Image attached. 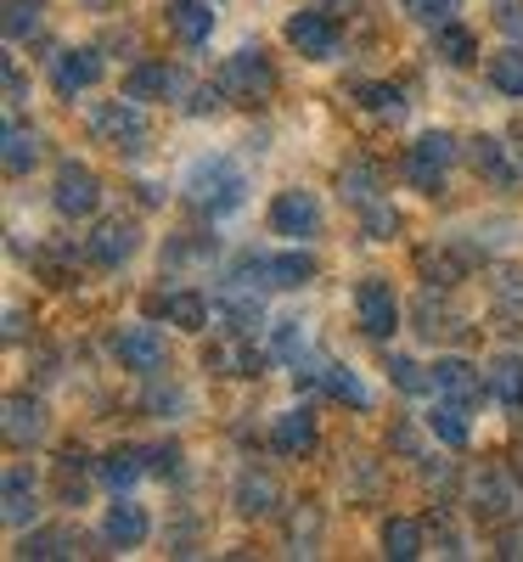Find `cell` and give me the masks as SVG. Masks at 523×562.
<instances>
[{
    "label": "cell",
    "instance_id": "18",
    "mask_svg": "<svg viewBox=\"0 0 523 562\" xmlns=\"http://www.w3.org/2000/svg\"><path fill=\"white\" fill-rule=\"evenodd\" d=\"M0 428H7V445L12 450H40L52 439V405L40 394H7V416H0Z\"/></svg>",
    "mask_w": 523,
    "mask_h": 562
},
{
    "label": "cell",
    "instance_id": "17",
    "mask_svg": "<svg viewBox=\"0 0 523 562\" xmlns=\"http://www.w3.org/2000/svg\"><path fill=\"white\" fill-rule=\"evenodd\" d=\"M231 506H236V518H248V524L276 518V512H281V484H276L270 467H259V461L236 467V479H231Z\"/></svg>",
    "mask_w": 523,
    "mask_h": 562
},
{
    "label": "cell",
    "instance_id": "7",
    "mask_svg": "<svg viewBox=\"0 0 523 562\" xmlns=\"http://www.w3.org/2000/svg\"><path fill=\"white\" fill-rule=\"evenodd\" d=\"M214 79H220V90L236 102V108H259V102H270L276 97V63L265 57V52H254V45H243V52H231L220 68H214Z\"/></svg>",
    "mask_w": 523,
    "mask_h": 562
},
{
    "label": "cell",
    "instance_id": "49",
    "mask_svg": "<svg viewBox=\"0 0 523 562\" xmlns=\"http://www.w3.org/2000/svg\"><path fill=\"white\" fill-rule=\"evenodd\" d=\"M315 7H326L332 18H344V12H355V7H366V0H315Z\"/></svg>",
    "mask_w": 523,
    "mask_h": 562
},
{
    "label": "cell",
    "instance_id": "3",
    "mask_svg": "<svg viewBox=\"0 0 523 562\" xmlns=\"http://www.w3.org/2000/svg\"><path fill=\"white\" fill-rule=\"evenodd\" d=\"M461 158H467V153H461V140H456L450 130H422L411 147H405V158H400V180L411 186V192H422V198H439L445 180H450V169H456Z\"/></svg>",
    "mask_w": 523,
    "mask_h": 562
},
{
    "label": "cell",
    "instance_id": "39",
    "mask_svg": "<svg viewBox=\"0 0 523 562\" xmlns=\"http://www.w3.org/2000/svg\"><path fill=\"white\" fill-rule=\"evenodd\" d=\"M400 7H405V18H411V23H422V29H445V23H456V18H461L467 0H400Z\"/></svg>",
    "mask_w": 523,
    "mask_h": 562
},
{
    "label": "cell",
    "instance_id": "48",
    "mask_svg": "<svg viewBox=\"0 0 523 562\" xmlns=\"http://www.w3.org/2000/svg\"><path fill=\"white\" fill-rule=\"evenodd\" d=\"M147 405H153V411H180V405H186V400H180V394H175V389H169V394H164V389H158V394H153V400H147Z\"/></svg>",
    "mask_w": 523,
    "mask_h": 562
},
{
    "label": "cell",
    "instance_id": "10",
    "mask_svg": "<svg viewBox=\"0 0 523 562\" xmlns=\"http://www.w3.org/2000/svg\"><path fill=\"white\" fill-rule=\"evenodd\" d=\"M45 79H52V90L63 102H85L90 90L108 79V57L97 52V45H63V52L52 57V68H45Z\"/></svg>",
    "mask_w": 523,
    "mask_h": 562
},
{
    "label": "cell",
    "instance_id": "19",
    "mask_svg": "<svg viewBox=\"0 0 523 562\" xmlns=\"http://www.w3.org/2000/svg\"><path fill=\"white\" fill-rule=\"evenodd\" d=\"M147 315L175 326V333H209L214 321V299L198 293V288H169V293H153L147 299Z\"/></svg>",
    "mask_w": 523,
    "mask_h": 562
},
{
    "label": "cell",
    "instance_id": "43",
    "mask_svg": "<svg viewBox=\"0 0 523 562\" xmlns=\"http://www.w3.org/2000/svg\"><path fill=\"white\" fill-rule=\"evenodd\" d=\"M360 231H366L371 243H389L394 231H400V209H394L389 198H383V203H371V209H360Z\"/></svg>",
    "mask_w": 523,
    "mask_h": 562
},
{
    "label": "cell",
    "instance_id": "37",
    "mask_svg": "<svg viewBox=\"0 0 523 562\" xmlns=\"http://www.w3.org/2000/svg\"><path fill=\"white\" fill-rule=\"evenodd\" d=\"M355 102L366 113H377V119H400L405 113V90L389 85V79H366V85H355Z\"/></svg>",
    "mask_w": 523,
    "mask_h": 562
},
{
    "label": "cell",
    "instance_id": "32",
    "mask_svg": "<svg viewBox=\"0 0 523 562\" xmlns=\"http://www.w3.org/2000/svg\"><path fill=\"white\" fill-rule=\"evenodd\" d=\"M79 551H85L79 529H45V524H34L18 540V557H79Z\"/></svg>",
    "mask_w": 523,
    "mask_h": 562
},
{
    "label": "cell",
    "instance_id": "41",
    "mask_svg": "<svg viewBox=\"0 0 523 562\" xmlns=\"http://www.w3.org/2000/svg\"><path fill=\"white\" fill-rule=\"evenodd\" d=\"M490 293H496V310H501V315L523 321V270H496Z\"/></svg>",
    "mask_w": 523,
    "mask_h": 562
},
{
    "label": "cell",
    "instance_id": "4",
    "mask_svg": "<svg viewBox=\"0 0 523 562\" xmlns=\"http://www.w3.org/2000/svg\"><path fill=\"white\" fill-rule=\"evenodd\" d=\"M315 270H321L315 254L288 248V254H248L225 281H243V288H254V293H293V288H310Z\"/></svg>",
    "mask_w": 523,
    "mask_h": 562
},
{
    "label": "cell",
    "instance_id": "31",
    "mask_svg": "<svg viewBox=\"0 0 523 562\" xmlns=\"http://www.w3.org/2000/svg\"><path fill=\"white\" fill-rule=\"evenodd\" d=\"M321 394H326V400H338V405H355V411H371V383L360 378L355 366H344V360H326V371H321Z\"/></svg>",
    "mask_w": 523,
    "mask_h": 562
},
{
    "label": "cell",
    "instance_id": "23",
    "mask_svg": "<svg viewBox=\"0 0 523 562\" xmlns=\"http://www.w3.org/2000/svg\"><path fill=\"white\" fill-rule=\"evenodd\" d=\"M434 394H450V400H467V405L490 400L485 366H472L467 355H439V360H434Z\"/></svg>",
    "mask_w": 523,
    "mask_h": 562
},
{
    "label": "cell",
    "instance_id": "30",
    "mask_svg": "<svg viewBox=\"0 0 523 562\" xmlns=\"http://www.w3.org/2000/svg\"><path fill=\"white\" fill-rule=\"evenodd\" d=\"M203 360H209V371H220V378H259L265 371V355L248 338H236V333H231V344H214Z\"/></svg>",
    "mask_w": 523,
    "mask_h": 562
},
{
    "label": "cell",
    "instance_id": "40",
    "mask_svg": "<svg viewBox=\"0 0 523 562\" xmlns=\"http://www.w3.org/2000/svg\"><path fill=\"white\" fill-rule=\"evenodd\" d=\"M45 23V0H7V40H34Z\"/></svg>",
    "mask_w": 523,
    "mask_h": 562
},
{
    "label": "cell",
    "instance_id": "5",
    "mask_svg": "<svg viewBox=\"0 0 523 562\" xmlns=\"http://www.w3.org/2000/svg\"><path fill=\"white\" fill-rule=\"evenodd\" d=\"M108 355H113L119 371H130V378H164V366H169V338H164V326L147 315V321L119 326V333L108 338Z\"/></svg>",
    "mask_w": 523,
    "mask_h": 562
},
{
    "label": "cell",
    "instance_id": "38",
    "mask_svg": "<svg viewBox=\"0 0 523 562\" xmlns=\"http://www.w3.org/2000/svg\"><path fill=\"white\" fill-rule=\"evenodd\" d=\"M389 383L400 394H434V366H422L411 355H389Z\"/></svg>",
    "mask_w": 523,
    "mask_h": 562
},
{
    "label": "cell",
    "instance_id": "33",
    "mask_svg": "<svg viewBox=\"0 0 523 562\" xmlns=\"http://www.w3.org/2000/svg\"><path fill=\"white\" fill-rule=\"evenodd\" d=\"M434 52H439L445 68H472V63H485V57H479V34H472L461 18L445 23V29H434Z\"/></svg>",
    "mask_w": 523,
    "mask_h": 562
},
{
    "label": "cell",
    "instance_id": "44",
    "mask_svg": "<svg viewBox=\"0 0 523 562\" xmlns=\"http://www.w3.org/2000/svg\"><path fill=\"white\" fill-rule=\"evenodd\" d=\"M175 265H198V259H214V237H203V231H186V237L169 243Z\"/></svg>",
    "mask_w": 523,
    "mask_h": 562
},
{
    "label": "cell",
    "instance_id": "6",
    "mask_svg": "<svg viewBox=\"0 0 523 562\" xmlns=\"http://www.w3.org/2000/svg\"><path fill=\"white\" fill-rule=\"evenodd\" d=\"M265 225L281 243H315L326 231V203H321V192H310V186H288V192L270 198Z\"/></svg>",
    "mask_w": 523,
    "mask_h": 562
},
{
    "label": "cell",
    "instance_id": "45",
    "mask_svg": "<svg viewBox=\"0 0 523 562\" xmlns=\"http://www.w3.org/2000/svg\"><path fill=\"white\" fill-rule=\"evenodd\" d=\"M490 7H496V29L507 40H523V0H490Z\"/></svg>",
    "mask_w": 523,
    "mask_h": 562
},
{
    "label": "cell",
    "instance_id": "12",
    "mask_svg": "<svg viewBox=\"0 0 523 562\" xmlns=\"http://www.w3.org/2000/svg\"><path fill=\"white\" fill-rule=\"evenodd\" d=\"M467 501H472V518H485V524H512V512L523 506L518 467H485V473H472Z\"/></svg>",
    "mask_w": 523,
    "mask_h": 562
},
{
    "label": "cell",
    "instance_id": "9",
    "mask_svg": "<svg viewBox=\"0 0 523 562\" xmlns=\"http://www.w3.org/2000/svg\"><path fill=\"white\" fill-rule=\"evenodd\" d=\"M102 175L90 169V164H79V158H63L57 164V180H52V209L63 214V220H97V209H102Z\"/></svg>",
    "mask_w": 523,
    "mask_h": 562
},
{
    "label": "cell",
    "instance_id": "11",
    "mask_svg": "<svg viewBox=\"0 0 523 562\" xmlns=\"http://www.w3.org/2000/svg\"><path fill=\"white\" fill-rule=\"evenodd\" d=\"M400 321H405V304H400V293H394V281L389 276H366L360 288H355V326L366 338H394L400 333Z\"/></svg>",
    "mask_w": 523,
    "mask_h": 562
},
{
    "label": "cell",
    "instance_id": "24",
    "mask_svg": "<svg viewBox=\"0 0 523 562\" xmlns=\"http://www.w3.org/2000/svg\"><path fill=\"white\" fill-rule=\"evenodd\" d=\"M0 140H7V147H0V158H7V175L12 180H23V175H34L40 169V158H45V130H34L29 119H7V135H0Z\"/></svg>",
    "mask_w": 523,
    "mask_h": 562
},
{
    "label": "cell",
    "instance_id": "51",
    "mask_svg": "<svg viewBox=\"0 0 523 562\" xmlns=\"http://www.w3.org/2000/svg\"><path fill=\"white\" fill-rule=\"evenodd\" d=\"M518 484H523V456H518Z\"/></svg>",
    "mask_w": 523,
    "mask_h": 562
},
{
    "label": "cell",
    "instance_id": "28",
    "mask_svg": "<svg viewBox=\"0 0 523 562\" xmlns=\"http://www.w3.org/2000/svg\"><path fill=\"white\" fill-rule=\"evenodd\" d=\"M485 389L501 411H523V355H490L485 360Z\"/></svg>",
    "mask_w": 523,
    "mask_h": 562
},
{
    "label": "cell",
    "instance_id": "35",
    "mask_svg": "<svg viewBox=\"0 0 523 562\" xmlns=\"http://www.w3.org/2000/svg\"><path fill=\"white\" fill-rule=\"evenodd\" d=\"M427 551V524L422 518H383V557L416 562Z\"/></svg>",
    "mask_w": 523,
    "mask_h": 562
},
{
    "label": "cell",
    "instance_id": "1",
    "mask_svg": "<svg viewBox=\"0 0 523 562\" xmlns=\"http://www.w3.org/2000/svg\"><path fill=\"white\" fill-rule=\"evenodd\" d=\"M180 198L192 203L203 220H225L248 203V169L231 153H203L192 158V169L180 175Z\"/></svg>",
    "mask_w": 523,
    "mask_h": 562
},
{
    "label": "cell",
    "instance_id": "14",
    "mask_svg": "<svg viewBox=\"0 0 523 562\" xmlns=\"http://www.w3.org/2000/svg\"><path fill=\"white\" fill-rule=\"evenodd\" d=\"M461 153H467V169L479 175L490 192H512V186H523L518 147H507L501 135H467V140H461Z\"/></svg>",
    "mask_w": 523,
    "mask_h": 562
},
{
    "label": "cell",
    "instance_id": "25",
    "mask_svg": "<svg viewBox=\"0 0 523 562\" xmlns=\"http://www.w3.org/2000/svg\"><path fill=\"white\" fill-rule=\"evenodd\" d=\"M315 445H321V422H315L310 405H293V411H281V416L270 422V450H281V456H310Z\"/></svg>",
    "mask_w": 523,
    "mask_h": 562
},
{
    "label": "cell",
    "instance_id": "13",
    "mask_svg": "<svg viewBox=\"0 0 523 562\" xmlns=\"http://www.w3.org/2000/svg\"><path fill=\"white\" fill-rule=\"evenodd\" d=\"M40 512H45V484L29 461H12L7 467V479H0V518H7L12 535L34 529L40 524Z\"/></svg>",
    "mask_w": 523,
    "mask_h": 562
},
{
    "label": "cell",
    "instance_id": "16",
    "mask_svg": "<svg viewBox=\"0 0 523 562\" xmlns=\"http://www.w3.org/2000/svg\"><path fill=\"white\" fill-rule=\"evenodd\" d=\"M141 254V220L130 214H113V220H97L85 237V259L97 270H124L130 259Z\"/></svg>",
    "mask_w": 523,
    "mask_h": 562
},
{
    "label": "cell",
    "instance_id": "26",
    "mask_svg": "<svg viewBox=\"0 0 523 562\" xmlns=\"http://www.w3.org/2000/svg\"><path fill=\"white\" fill-rule=\"evenodd\" d=\"M153 473V461H147V445H113L102 461H97V479H102V490H113V495H124V490H135L141 479Z\"/></svg>",
    "mask_w": 523,
    "mask_h": 562
},
{
    "label": "cell",
    "instance_id": "50",
    "mask_svg": "<svg viewBox=\"0 0 523 562\" xmlns=\"http://www.w3.org/2000/svg\"><path fill=\"white\" fill-rule=\"evenodd\" d=\"M85 7H97V12H108V7H113V0H85Z\"/></svg>",
    "mask_w": 523,
    "mask_h": 562
},
{
    "label": "cell",
    "instance_id": "36",
    "mask_svg": "<svg viewBox=\"0 0 523 562\" xmlns=\"http://www.w3.org/2000/svg\"><path fill=\"white\" fill-rule=\"evenodd\" d=\"M270 355H276V360H288V366H299V360L310 355V326H304L299 315L270 321Z\"/></svg>",
    "mask_w": 523,
    "mask_h": 562
},
{
    "label": "cell",
    "instance_id": "34",
    "mask_svg": "<svg viewBox=\"0 0 523 562\" xmlns=\"http://www.w3.org/2000/svg\"><path fill=\"white\" fill-rule=\"evenodd\" d=\"M461 265H467V248H461V243L422 248V254H416V270H422L427 288H456V281H461Z\"/></svg>",
    "mask_w": 523,
    "mask_h": 562
},
{
    "label": "cell",
    "instance_id": "15",
    "mask_svg": "<svg viewBox=\"0 0 523 562\" xmlns=\"http://www.w3.org/2000/svg\"><path fill=\"white\" fill-rule=\"evenodd\" d=\"M124 97H135V102H180V97H192V79H186V68L180 63H169V57H141L130 74H124Z\"/></svg>",
    "mask_w": 523,
    "mask_h": 562
},
{
    "label": "cell",
    "instance_id": "27",
    "mask_svg": "<svg viewBox=\"0 0 523 562\" xmlns=\"http://www.w3.org/2000/svg\"><path fill=\"white\" fill-rule=\"evenodd\" d=\"M338 198L360 214V209H371V203H383V198H389V180H383V169H377V164L355 158V164L338 169Z\"/></svg>",
    "mask_w": 523,
    "mask_h": 562
},
{
    "label": "cell",
    "instance_id": "21",
    "mask_svg": "<svg viewBox=\"0 0 523 562\" xmlns=\"http://www.w3.org/2000/svg\"><path fill=\"white\" fill-rule=\"evenodd\" d=\"M214 7L209 0H169L164 7V29H169V40L175 45H186V52H203V45L214 40Z\"/></svg>",
    "mask_w": 523,
    "mask_h": 562
},
{
    "label": "cell",
    "instance_id": "42",
    "mask_svg": "<svg viewBox=\"0 0 523 562\" xmlns=\"http://www.w3.org/2000/svg\"><path fill=\"white\" fill-rule=\"evenodd\" d=\"M79 461H85V456H74V450L57 461V501H63V506H85V467H79Z\"/></svg>",
    "mask_w": 523,
    "mask_h": 562
},
{
    "label": "cell",
    "instance_id": "20",
    "mask_svg": "<svg viewBox=\"0 0 523 562\" xmlns=\"http://www.w3.org/2000/svg\"><path fill=\"white\" fill-rule=\"evenodd\" d=\"M147 540H153V512L130 495H113V506L102 512V546L108 551H141Z\"/></svg>",
    "mask_w": 523,
    "mask_h": 562
},
{
    "label": "cell",
    "instance_id": "29",
    "mask_svg": "<svg viewBox=\"0 0 523 562\" xmlns=\"http://www.w3.org/2000/svg\"><path fill=\"white\" fill-rule=\"evenodd\" d=\"M485 79H490V90H496V97H512V102H523V40H507V45H496V52L485 57Z\"/></svg>",
    "mask_w": 523,
    "mask_h": 562
},
{
    "label": "cell",
    "instance_id": "22",
    "mask_svg": "<svg viewBox=\"0 0 523 562\" xmlns=\"http://www.w3.org/2000/svg\"><path fill=\"white\" fill-rule=\"evenodd\" d=\"M422 428L434 434L445 450H467L472 445V405L467 400H450V394H434V405H427Z\"/></svg>",
    "mask_w": 523,
    "mask_h": 562
},
{
    "label": "cell",
    "instance_id": "2",
    "mask_svg": "<svg viewBox=\"0 0 523 562\" xmlns=\"http://www.w3.org/2000/svg\"><path fill=\"white\" fill-rule=\"evenodd\" d=\"M85 135L97 140V147L119 153V158H141L153 147V119H147V102H135V97H108V102H90L85 113Z\"/></svg>",
    "mask_w": 523,
    "mask_h": 562
},
{
    "label": "cell",
    "instance_id": "46",
    "mask_svg": "<svg viewBox=\"0 0 523 562\" xmlns=\"http://www.w3.org/2000/svg\"><path fill=\"white\" fill-rule=\"evenodd\" d=\"M496 557H523V524H496Z\"/></svg>",
    "mask_w": 523,
    "mask_h": 562
},
{
    "label": "cell",
    "instance_id": "8",
    "mask_svg": "<svg viewBox=\"0 0 523 562\" xmlns=\"http://www.w3.org/2000/svg\"><path fill=\"white\" fill-rule=\"evenodd\" d=\"M281 40H288V52L304 57V63H332L344 52V23L332 18L326 7H304L281 23Z\"/></svg>",
    "mask_w": 523,
    "mask_h": 562
},
{
    "label": "cell",
    "instance_id": "52",
    "mask_svg": "<svg viewBox=\"0 0 523 562\" xmlns=\"http://www.w3.org/2000/svg\"><path fill=\"white\" fill-rule=\"evenodd\" d=\"M518 164H523V147H518Z\"/></svg>",
    "mask_w": 523,
    "mask_h": 562
},
{
    "label": "cell",
    "instance_id": "47",
    "mask_svg": "<svg viewBox=\"0 0 523 562\" xmlns=\"http://www.w3.org/2000/svg\"><path fill=\"white\" fill-rule=\"evenodd\" d=\"M23 102H29V79H23V68H18V57H12V63H7V108L18 113Z\"/></svg>",
    "mask_w": 523,
    "mask_h": 562
}]
</instances>
